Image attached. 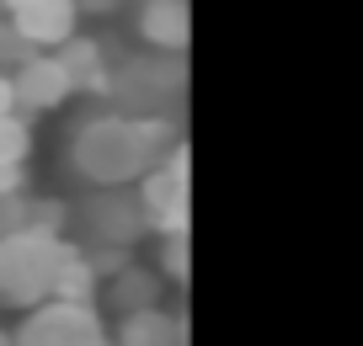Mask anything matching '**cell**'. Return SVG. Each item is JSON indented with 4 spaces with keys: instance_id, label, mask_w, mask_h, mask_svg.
Wrapping results in <instances>:
<instances>
[{
    "instance_id": "5b68a950",
    "label": "cell",
    "mask_w": 363,
    "mask_h": 346,
    "mask_svg": "<svg viewBox=\"0 0 363 346\" xmlns=\"http://www.w3.org/2000/svg\"><path fill=\"white\" fill-rule=\"evenodd\" d=\"M177 86H182V69L160 64V54H155V59H123V64H113V86H107V96L123 101V112L160 117V96L177 91Z\"/></svg>"
},
{
    "instance_id": "8fae6325",
    "label": "cell",
    "mask_w": 363,
    "mask_h": 346,
    "mask_svg": "<svg viewBox=\"0 0 363 346\" xmlns=\"http://www.w3.org/2000/svg\"><path fill=\"white\" fill-rule=\"evenodd\" d=\"M187 335H182V320L177 314H166L155 304V309H139V314H123L113 330V346H182Z\"/></svg>"
},
{
    "instance_id": "52a82bcc",
    "label": "cell",
    "mask_w": 363,
    "mask_h": 346,
    "mask_svg": "<svg viewBox=\"0 0 363 346\" xmlns=\"http://www.w3.org/2000/svg\"><path fill=\"white\" fill-rule=\"evenodd\" d=\"M6 22L27 38L33 48H65L75 38V22H80V6L75 0H6Z\"/></svg>"
},
{
    "instance_id": "277c9868",
    "label": "cell",
    "mask_w": 363,
    "mask_h": 346,
    "mask_svg": "<svg viewBox=\"0 0 363 346\" xmlns=\"http://www.w3.org/2000/svg\"><path fill=\"white\" fill-rule=\"evenodd\" d=\"M139 208L155 235H182L187 229V155L171 149L139 187Z\"/></svg>"
},
{
    "instance_id": "d6986e66",
    "label": "cell",
    "mask_w": 363,
    "mask_h": 346,
    "mask_svg": "<svg viewBox=\"0 0 363 346\" xmlns=\"http://www.w3.org/2000/svg\"><path fill=\"white\" fill-rule=\"evenodd\" d=\"M16 187H22V171H16V166H0V197H16Z\"/></svg>"
},
{
    "instance_id": "ac0fdd59",
    "label": "cell",
    "mask_w": 363,
    "mask_h": 346,
    "mask_svg": "<svg viewBox=\"0 0 363 346\" xmlns=\"http://www.w3.org/2000/svg\"><path fill=\"white\" fill-rule=\"evenodd\" d=\"M16 112V91H11V69H0V117Z\"/></svg>"
},
{
    "instance_id": "2e32d148",
    "label": "cell",
    "mask_w": 363,
    "mask_h": 346,
    "mask_svg": "<svg viewBox=\"0 0 363 346\" xmlns=\"http://www.w3.org/2000/svg\"><path fill=\"white\" fill-rule=\"evenodd\" d=\"M160 240H166V272H171V277H187V240H182V235H160Z\"/></svg>"
},
{
    "instance_id": "30bf717a",
    "label": "cell",
    "mask_w": 363,
    "mask_h": 346,
    "mask_svg": "<svg viewBox=\"0 0 363 346\" xmlns=\"http://www.w3.org/2000/svg\"><path fill=\"white\" fill-rule=\"evenodd\" d=\"M102 293H107V304H113L118 320H123V314H139V309H155L160 304V272L128 261L123 272H113V277L102 282Z\"/></svg>"
},
{
    "instance_id": "9c48e42d",
    "label": "cell",
    "mask_w": 363,
    "mask_h": 346,
    "mask_svg": "<svg viewBox=\"0 0 363 346\" xmlns=\"http://www.w3.org/2000/svg\"><path fill=\"white\" fill-rule=\"evenodd\" d=\"M139 38H145L155 54H182L187 38H193L187 0H145V6H139Z\"/></svg>"
},
{
    "instance_id": "6da1fadb",
    "label": "cell",
    "mask_w": 363,
    "mask_h": 346,
    "mask_svg": "<svg viewBox=\"0 0 363 346\" xmlns=\"http://www.w3.org/2000/svg\"><path fill=\"white\" fill-rule=\"evenodd\" d=\"M166 155V123L160 117H91L69 134V166L96 187H128L145 181Z\"/></svg>"
},
{
    "instance_id": "8992f818",
    "label": "cell",
    "mask_w": 363,
    "mask_h": 346,
    "mask_svg": "<svg viewBox=\"0 0 363 346\" xmlns=\"http://www.w3.org/2000/svg\"><path fill=\"white\" fill-rule=\"evenodd\" d=\"M11 91H16V112H54L75 96V80H69L65 59L38 48L27 64L11 69Z\"/></svg>"
},
{
    "instance_id": "7c38bea8",
    "label": "cell",
    "mask_w": 363,
    "mask_h": 346,
    "mask_svg": "<svg viewBox=\"0 0 363 346\" xmlns=\"http://www.w3.org/2000/svg\"><path fill=\"white\" fill-rule=\"evenodd\" d=\"M59 59H65V69H69V80H75V91H107L113 86V64H107V54L91 38H69L65 48H54Z\"/></svg>"
},
{
    "instance_id": "7a4b0ae2",
    "label": "cell",
    "mask_w": 363,
    "mask_h": 346,
    "mask_svg": "<svg viewBox=\"0 0 363 346\" xmlns=\"http://www.w3.org/2000/svg\"><path fill=\"white\" fill-rule=\"evenodd\" d=\"M59 229H38V224H16L0 235V304L11 309H38L54 299V277L69 261Z\"/></svg>"
},
{
    "instance_id": "5bb4252c",
    "label": "cell",
    "mask_w": 363,
    "mask_h": 346,
    "mask_svg": "<svg viewBox=\"0 0 363 346\" xmlns=\"http://www.w3.org/2000/svg\"><path fill=\"white\" fill-rule=\"evenodd\" d=\"M27 155H33V128H27V117H16V112H6L0 117V166H27Z\"/></svg>"
},
{
    "instance_id": "ba28073f",
    "label": "cell",
    "mask_w": 363,
    "mask_h": 346,
    "mask_svg": "<svg viewBox=\"0 0 363 346\" xmlns=\"http://www.w3.org/2000/svg\"><path fill=\"white\" fill-rule=\"evenodd\" d=\"M86 229H91V246H134L150 224H145L139 197H123L118 187H102V197L86 202Z\"/></svg>"
},
{
    "instance_id": "e0dca14e",
    "label": "cell",
    "mask_w": 363,
    "mask_h": 346,
    "mask_svg": "<svg viewBox=\"0 0 363 346\" xmlns=\"http://www.w3.org/2000/svg\"><path fill=\"white\" fill-rule=\"evenodd\" d=\"M75 6H80V16H113L123 0H75Z\"/></svg>"
},
{
    "instance_id": "3957f363",
    "label": "cell",
    "mask_w": 363,
    "mask_h": 346,
    "mask_svg": "<svg viewBox=\"0 0 363 346\" xmlns=\"http://www.w3.org/2000/svg\"><path fill=\"white\" fill-rule=\"evenodd\" d=\"M11 346H113L96 320L91 304H65V299H48L27 314V325L16 330Z\"/></svg>"
},
{
    "instance_id": "9a60e30c",
    "label": "cell",
    "mask_w": 363,
    "mask_h": 346,
    "mask_svg": "<svg viewBox=\"0 0 363 346\" xmlns=\"http://www.w3.org/2000/svg\"><path fill=\"white\" fill-rule=\"evenodd\" d=\"M33 54H38V48L27 43L22 33H16V27L6 22V16H0V69H16V64H27Z\"/></svg>"
},
{
    "instance_id": "4fadbf2b",
    "label": "cell",
    "mask_w": 363,
    "mask_h": 346,
    "mask_svg": "<svg viewBox=\"0 0 363 346\" xmlns=\"http://www.w3.org/2000/svg\"><path fill=\"white\" fill-rule=\"evenodd\" d=\"M96 288H102V277H96L91 256H86V250H69V261L59 267V277H54V299H65V304H96Z\"/></svg>"
}]
</instances>
